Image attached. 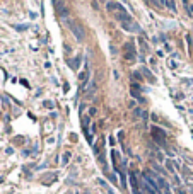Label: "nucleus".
<instances>
[{
	"mask_svg": "<svg viewBox=\"0 0 193 194\" xmlns=\"http://www.w3.org/2000/svg\"><path fill=\"white\" fill-rule=\"evenodd\" d=\"M68 27H70L72 34H74V38L79 41V43H82L85 38V33H84V27L79 24L77 21H68Z\"/></svg>",
	"mask_w": 193,
	"mask_h": 194,
	"instance_id": "f257e3e1",
	"label": "nucleus"
},
{
	"mask_svg": "<svg viewBox=\"0 0 193 194\" xmlns=\"http://www.w3.org/2000/svg\"><path fill=\"white\" fill-rule=\"evenodd\" d=\"M125 49H126V51H125V55H123V58H125L126 61H133V60L137 58V51L133 49V44L128 43L125 46Z\"/></svg>",
	"mask_w": 193,
	"mask_h": 194,
	"instance_id": "f03ea898",
	"label": "nucleus"
},
{
	"mask_svg": "<svg viewBox=\"0 0 193 194\" xmlns=\"http://www.w3.org/2000/svg\"><path fill=\"white\" fill-rule=\"evenodd\" d=\"M106 7H108V10H113V12H115V10H118V9H120V10H121V5H120V4H116V2H108V4H106Z\"/></svg>",
	"mask_w": 193,
	"mask_h": 194,
	"instance_id": "7ed1b4c3",
	"label": "nucleus"
},
{
	"mask_svg": "<svg viewBox=\"0 0 193 194\" xmlns=\"http://www.w3.org/2000/svg\"><path fill=\"white\" fill-rule=\"evenodd\" d=\"M138 44H140V48H142V51H144V53H147V51H149V46H147V43H145V41L142 39V38H138Z\"/></svg>",
	"mask_w": 193,
	"mask_h": 194,
	"instance_id": "20e7f679",
	"label": "nucleus"
},
{
	"mask_svg": "<svg viewBox=\"0 0 193 194\" xmlns=\"http://www.w3.org/2000/svg\"><path fill=\"white\" fill-rule=\"evenodd\" d=\"M142 72H144V73H145V77H147L149 78V80H150V82H152V84H154V82H156V78H154V75L152 73H150V72H149V70H142Z\"/></svg>",
	"mask_w": 193,
	"mask_h": 194,
	"instance_id": "39448f33",
	"label": "nucleus"
},
{
	"mask_svg": "<svg viewBox=\"0 0 193 194\" xmlns=\"http://www.w3.org/2000/svg\"><path fill=\"white\" fill-rule=\"evenodd\" d=\"M53 5H55V7H65V4H63V2H53ZM58 10L63 12V9H58Z\"/></svg>",
	"mask_w": 193,
	"mask_h": 194,
	"instance_id": "423d86ee",
	"label": "nucleus"
},
{
	"mask_svg": "<svg viewBox=\"0 0 193 194\" xmlns=\"http://www.w3.org/2000/svg\"><path fill=\"white\" fill-rule=\"evenodd\" d=\"M164 5H166V7H169V9H173V10H175V2H164Z\"/></svg>",
	"mask_w": 193,
	"mask_h": 194,
	"instance_id": "0eeeda50",
	"label": "nucleus"
},
{
	"mask_svg": "<svg viewBox=\"0 0 193 194\" xmlns=\"http://www.w3.org/2000/svg\"><path fill=\"white\" fill-rule=\"evenodd\" d=\"M79 60H80V58H75L74 61H72V68H77V66H79Z\"/></svg>",
	"mask_w": 193,
	"mask_h": 194,
	"instance_id": "6e6552de",
	"label": "nucleus"
},
{
	"mask_svg": "<svg viewBox=\"0 0 193 194\" xmlns=\"http://www.w3.org/2000/svg\"><path fill=\"white\" fill-rule=\"evenodd\" d=\"M167 65H169V68H176V63L173 61V60H169V61H167Z\"/></svg>",
	"mask_w": 193,
	"mask_h": 194,
	"instance_id": "1a4fd4ad",
	"label": "nucleus"
},
{
	"mask_svg": "<svg viewBox=\"0 0 193 194\" xmlns=\"http://www.w3.org/2000/svg\"><path fill=\"white\" fill-rule=\"evenodd\" d=\"M68 158H70V153H65V155H63V162H67Z\"/></svg>",
	"mask_w": 193,
	"mask_h": 194,
	"instance_id": "9d476101",
	"label": "nucleus"
},
{
	"mask_svg": "<svg viewBox=\"0 0 193 194\" xmlns=\"http://www.w3.org/2000/svg\"><path fill=\"white\" fill-rule=\"evenodd\" d=\"M133 77L137 78V80H142V77H140V73H133Z\"/></svg>",
	"mask_w": 193,
	"mask_h": 194,
	"instance_id": "9b49d317",
	"label": "nucleus"
},
{
	"mask_svg": "<svg viewBox=\"0 0 193 194\" xmlns=\"http://www.w3.org/2000/svg\"><path fill=\"white\" fill-rule=\"evenodd\" d=\"M176 194H186V192L183 189H176Z\"/></svg>",
	"mask_w": 193,
	"mask_h": 194,
	"instance_id": "f8f14e48",
	"label": "nucleus"
}]
</instances>
